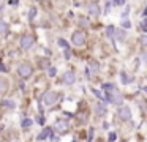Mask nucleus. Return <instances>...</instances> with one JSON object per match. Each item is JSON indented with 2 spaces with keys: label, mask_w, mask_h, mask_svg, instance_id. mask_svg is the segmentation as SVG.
<instances>
[{
  "label": "nucleus",
  "mask_w": 147,
  "mask_h": 142,
  "mask_svg": "<svg viewBox=\"0 0 147 142\" xmlns=\"http://www.w3.org/2000/svg\"><path fill=\"white\" fill-rule=\"evenodd\" d=\"M90 73H92V74H96V73H98V63L96 62H90Z\"/></svg>",
  "instance_id": "nucleus-12"
},
{
  "label": "nucleus",
  "mask_w": 147,
  "mask_h": 142,
  "mask_svg": "<svg viewBox=\"0 0 147 142\" xmlns=\"http://www.w3.org/2000/svg\"><path fill=\"white\" fill-rule=\"evenodd\" d=\"M71 41H73L74 46H82V44L86 43V33H84V32H74Z\"/></svg>",
  "instance_id": "nucleus-2"
},
{
  "label": "nucleus",
  "mask_w": 147,
  "mask_h": 142,
  "mask_svg": "<svg viewBox=\"0 0 147 142\" xmlns=\"http://www.w3.org/2000/svg\"><path fill=\"white\" fill-rule=\"evenodd\" d=\"M117 115L120 117L122 120H130L131 118V110L128 109V107H120V109H119V112H117Z\"/></svg>",
  "instance_id": "nucleus-5"
},
{
  "label": "nucleus",
  "mask_w": 147,
  "mask_h": 142,
  "mask_svg": "<svg viewBox=\"0 0 147 142\" xmlns=\"http://www.w3.org/2000/svg\"><path fill=\"white\" fill-rule=\"evenodd\" d=\"M21 46H22L24 49H30V47L33 46V36H30V35H24V36L21 38Z\"/></svg>",
  "instance_id": "nucleus-4"
},
{
  "label": "nucleus",
  "mask_w": 147,
  "mask_h": 142,
  "mask_svg": "<svg viewBox=\"0 0 147 142\" xmlns=\"http://www.w3.org/2000/svg\"><path fill=\"white\" fill-rule=\"evenodd\" d=\"M89 13H90V16H98L100 14V8H98V5L96 3H92V5H89Z\"/></svg>",
  "instance_id": "nucleus-9"
},
{
  "label": "nucleus",
  "mask_w": 147,
  "mask_h": 142,
  "mask_svg": "<svg viewBox=\"0 0 147 142\" xmlns=\"http://www.w3.org/2000/svg\"><path fill=\"white\" fill-rule=\"evenodd\" d=\"M95 109H96V112H98L100 115H105V114H106V107L103 106V104H96Z\"/></svg>",
  "instance_id": "nucleus-13"
},
{
  "label": "nucleus",
  "mask_w": 147,
  "mask_h": 142,
  "mask_svg": "<svg viewBox=\"0 0 147 142\" xmlns=\"http://www.w3.org/2000/svg\"><path fill=\"white\" fill-rule=\"evenodd\" d=\"M122 77H123V82H125V84H128V82L131 81V79H128V76L125 74V73H122Z\"/></svg>",
  "instance_id": "nucleus-18"
},
{
  "label": "nucleus",
  "mask_w": 147,
  "mask_h": 142,
  "mask_svg": "<svg viewBox=\"0 0 147 142\" xmlns=\"http://www.w3.org/2000/svg\"><path fill=\"white\" fill-rule=\"evenodd\" d=\"M8 88V82L5 81L3 77H0V93H3V92H7Z\"/></svg>",
  "instance_id": "nucleus-10"
},
{
  "label": "nucleus",
  "mask_w": 147,
  "mask_h": 142,
  "mask_svg": "<svg viewBox=\"0 0 147 142\" xmlns=\"http://www.w3.org/2000/svg\"><path fill=\"white\" fill-rule=\"evenodd\" d=\"M115 35H117L119 40H123V38H125V32H122V30H117V32H115Z\"/></svg>",
  "instance_id": "nucleus-14"
},
{
  "label": "nucleus",
  "mask_w": 147,
  "mask_h": 142,
  "mask_svg": "<svg viewBox=\"0 0 147 142\" xmlns=\"http://www.w3.org/2000/svg\"><path fill=\"white\" fill-rule=\"evenodd\" d=\"M7 32H8V25H7V22L0 19V33L3 35V33H7Z\"/></svg>",
  "instance_id": "nucleus-11"
},
{
  "label": "nucleus",
  "mask_w": 147,
  "mask_h": 142,
  "mask_svg": "<svg viewBox=\"0 0 147 142\" xmlns=\"http://www.w3.org/2000/svg\"><path fill=\"white\" fill-rule=\"evenodd\" d=\"M49 133H51V129H49V128H48V129H46V131H43V133H41V134H40V136H38V139H45V137H46V136H48V134H49Z\"/></svg>",
  "instance_id": "nucleus-15"
},
{
  "label": "nucleus",
  "mask_w": 147,
  "mask_h": 142,
  "mask_svg": "<svg viewBox=\"0 0 147 142\" xmlns=\"http://www.w3.org/2000/svg\"><path fill=\"white\" fill-rule=\"evenodd\" d=\"M74 81H76V79H74L73 73H65V74H63V82H65V84L71 85V84H74Z\"/></svg>",
  "instance_id": "nucleus-8"
},
{
  "label": "nucleus",
  "mask_w": 147,
  "mask_h": 142,
  "mask_svg": "<svg viewBox=\"0 0 147 142\" xmlns=\"http://www.w3.org/2000/svg\"><path fill=\"white\" fill-rule=\"evenodd\" d=\"M141 57H142L144 62H147V52H142V55H141Z\"/></svg>",
  "instance_id": "nucleus-19"
},
{
  "label": "nucleus",
  "mask_w": 147,
  "mask_h": 142,
  "mask_svg": "<svg viewBox=\"0 0 147 142\" xmlns=\"http://www.w3.org/2000/svg\"><path fill=\"white\" fill-rule=\"evenodd\" d=\"M108 100L112 101V103H115V104H122V101H123V96H122L119 92H114V96H109Z\"/></svg>",
  "instance_id": "nucleus-7"
},
{
  "label": "nucleus",
  "mask_w": 147,
  "mask_h": 142,
  "mask_svg": "<svg viewBox=\"0 0 147 142\" xmlns=\"http://www.w3.org/2000/svg\"><path fill=\"white\" fill-rule=\"evenodd\" d=\"M43 100H45V104H46V106H52V104L57 103L59 93H55V92H46L45 96H43Z\"/></svg>",
  "instance_id": "nucleus-1"
},
{
  "label": "nucleus",
  "mask_w": 147,
  "mask_h": 142,
  "mask_svg": "<svg viewBox=\"0 0 147 142\" xmlns=\"http://www.w3.org/2000/svg\"><path fill=\"white\" fill-rule=\"evenodd\" d=\"M142 27H147V19H146V21L142 22Z\"/></svg>",
  "instance_id": "nucleus-21"
},
{
  "label": "nucleus",
  "mask_w": 147,
  "mask_h": 142,
  "mask_svg": "<svg viewBox=\"0 0 147 142\" xmlns=\"http://www.w3.org/2000/svg\"><path fill=\"white\" fill-rule=\"evenodd\" d=\"M55 129H57L59 133H65L68 129V122H65V120H57V122H55Z\"/></svg>",
  "instance_id": "nucleus-6"
},
{
  "label": "nucleus",
  "mask_w": 147,
  "mask_h": 142,
  "mask_svg": "<svg viewBox=\"0 0 147 142\" xmlns=\"http://www.w3.org/2000/svg\"><path fill=\"white\" fill-rule=\"evenodd\" d=\"M3 104L8 107V109H13V107H14V103H13V101H3Z\"/></svg>",
  "instance_id": "nucleus-16"
},
{
  "label": "nucleus",
  "mask_w": 147,
  "mask_h": 142,
  "mask_svg": "<svg viewBox=\"0 0 147 142\" xmlns=\"http://www.w3.org/2000/svg\"><path fill=\"white\" fill-rule=\"evenodd\" d=\"M141 44H142V46H147V35L141 36Z\"/></svg>",
  "instance_id": "nucleus-17"
},
{
  "label": "nucleus",
  "mask_w": 147,
  "mask_h": 142,
  "mask_svg": "<svg viewBox=\"0 0 147 142\" xmlns=\"http://www.w3.org/2000/svg\"><path fill=\"white\" fill-rule=\"evenodd\" d=\"M18 73H19V76H22V77H29V76L32 74V66H30L29 63H21V65L18 66Z\"/></svg>",
  "instance_id": "nucleus-3"
},
{
  "label": "nucleus",
  "mask_w": 147,
  "mask_h": 142,
  "mask_svg": "<svg viewBox=\"0 0 147 142\" xmlns=\"http://www.w3.org/2000/svg\"><path fill=\"white\" fill-rule=\"evenodd\" d=\"M30 123H32V122H30V120H24V126H27V125H30Z\"/></svg>",
  "instance_id": "nucleus-20"
}]
</instances>
